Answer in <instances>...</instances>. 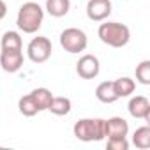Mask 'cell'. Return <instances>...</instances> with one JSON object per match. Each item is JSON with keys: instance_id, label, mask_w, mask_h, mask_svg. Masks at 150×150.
I'll return each mask as SVG.
<instances>
[{"instance_id": "obj_1", "label": "cell", "mask_w": 150, "mask_h": 150, "mask_svg": "<svg viewBox=\"0 0 150 150\" xmlns=\"http://www.w3.org/2000/svg\"><path fill=\"white\" fill-rule=\"evenodd\" d=\"M44 20V11L37 2H25L16 16V25L23 34H35Z\"/></svg>"}, {"instance_id": "obj_2", "label": "cell", "mask_w": 150, "mask_h": 150, "mask_svg": "<svg viewBox=\"0 0 150 150\" xmlns=\"http://www.w3.org/2000/svg\"><path fill=\"white\" fill-rule=\"evenodd\" d=\"M97 35L99 39L111 46V48H124L127 46V42L131 41V30L127 25L118 23V21H106L101 23L97 28Z\"/></svg>"}, {"instance_id": "obj_3", "label": "cell", "mask_w": 150, "mask_h": 150, "mask_svg": "<svg viewBox=\"0 0 150 150\" xmlns=\"http://www.w3.org/2000/svg\"><path fill=\"white\" fill-rule=\"evenodd\" d=\"M72 132L80 141H101L106 138V120L104 118H80L72 127Z\"/></svg>"}, {"instance_id": "obj_4", "label": "cell", "mask_w": 150, "mask_h": 150, "mask_svg": "<svg viewBox=\"0 0 150 150\" xmlns=\"http://www.w3.org/2000/svg\"><path fill=\"white\" fill-rule=\"evenodd\" d=\"M87 44H88V37L81 28L71 27L60 34V46L67 53H81L87 50Z\"/></svg>"}, {"instance_id": "obj_5", "label": "cell", "mask_w": 150, "mask_h": 150, "mask_svg": "<svg viewBox=\"0 0 150 150\" xmlns=\"http://www.w3.org/2000/svg\"><path fill=\"white\" fill-rule=\"evenodd\" d=\"M51 51H53L51 41L44 35L34 37L27 46V55H28L30 62H34V64H44L51 57Z\"/></svg>"}, {"instance_id": "obj_6", "label": "cell", "mask_w": 150, "mask_h": 150, "mask_svg": "<svg viewBox=\"0 0 150 150\" xmlns=\"http://www.w3.org/2000/svg\"><path fill=\"white\" fill-rule=\"evenodd\" d=\"M99 71H101V64H99V58L96 55H83L78 62H76V72L78 76L83 78V80H94L99 76Z\"/></svg>"}, {"instance_id": "obj_7", "label": "cell", "mask_w": 150, "mask_h": 150, "mask_svg": "<svg viewBox=\"0 0 150 150\" xmlns=\"http://www.w3.org/2000/svg\"><path fill=\"white\" fill-rule=\"evenodd\" d=\"M23 51L21 50H2L0 53V65L6 72H18L23 67Z\"/></svg>"}, {"instance_id": "obj_8", "label": "cell", "mask_w": 150, "mask_h": 150, "mask_svg": "<svg viewBox=\"0 0 150 150\" xmlns=\"http://www.w3.org/2000/svg\"><path fill=\"white\" fill-rule=\"evenodd\" d=\"M111 14V2L110 0H88L87 4V16L90 21H104Z\"/></svg>"}, {"instance_id": "obj_9", "label": "cell", "mask_w": 150, "mask_h": 150, "mask_svg": "<svg viewBox=\"0 0 150 150\" xmlns=\"http://www.w3.org/2000/svg\"><path fill=\"white\" fill-rule=\"evenodd\" d=\"M127 110L131 113V117L134 118H141L145 122L150 120V101L145 96H134L129 99Z\"/></svg>"}, {"instance_id": "obj_10", "label": "cell", "mask_w": 150, "mask_h": 150, "mask_svg": "<svg viewBox=\"0 0 150 150\" xmlns=\"http://www.w3.org/2000/svg\"><path fill=\"white\" fill-rule=\"evenodd\" d=\"M129 134V124L122 117H111L106 120V136L108 138H125Z\"/></svg>"}, {"instance_id": "obj_11", "label": "cell", "mask_w": 150, "mask_h": 150, "mask_svg": "<svg viewBox=\"0 0 150 150\" xmlns=\"http://www.w3.org/2000/svg\"><path fill=\"white\" fill-rule=\"evenodd\" d=\"M113 88H115V94H117L118 99L129 97L136 90V81L132 78H129V76H122V78H118V80L113 81Z\"/></svg>"}, {"instance_id": "obj_12", "label": "cell", "mask_w": 150, "mask_h": 150, "mask_svg": "<svg viewBox=\"0 0 150 150\" xmlns=\"http://www.w3.org/2000/svg\"><path fill=\"white\" fill-rule=\"evenodd\" d=\"M96 97H97V101H101L104 104H111V103L118 101V97L115 94V88H113V81L99 83L97 88H96Z\"/></svg>"}, {"instance_id": "obj_13", "label": "cell", "mask_w": 150, "mask_h": 150, "mask_svg": "<svg viewBox=\"0 0 150 150\" xmlns=\"http://www.w3.org/2000/svg\"><path fill=\"white\" fill-rule=\"evenodd\" d=\"M30 97L34 99V103H35V106H37L39 111H46V110L50 108V103H51V99H53V94H51V90L41 87V88L32 90V92H30Z\"/></svg>"}, {"instance_id": "obj_14", "label": "cell", "mask_w": 150, "mask_h": 150, "mask_svg": "<svg viewBox=\"0 0 150 150\" xmlns=\"http://www.w3.org/2000/svg\"><path fill=\"white\" fill-rule=\"evenodd\" d=\"M71 108H72V104H71V99H69V97H64V96L55 97V96H53V99H51L48 110H50L53 115H57V117H65V115L71 113Z\"/></svg>"}, {"instance_id": "obj_15", "label": "cell", "mask_w": 150, "mask_h": 150, "mask_svg": "<svg viewBox=\"0 0 150 150\" xmlns=\"http://www.w3.org/2000/svg\"><path fill=\"white\" fill-rule=\"evenodd\" d=\"M71 9V0H46V11L53 18H62Z\"/></svg>"}, {"instance_id": "obj_16", "label": "cell", "mask_w": 150, "mask_h": 150, "mask_svg": "<svg viewBox=\"0 0 150 150\" xmlns=\"http://www.w3.org/2000/svg\"><path fill=\"white\" fill-rule=\"evenodd\" d=\"M132 143L136 148L139 150H146L150 148V127L148 125H141L134 131L132 134Z\"/></svg>"}, {"instance_id": "obj_17", "label": "cell", "mask_w": 150, "mask_h": 150, "mask_svg": "<svg viewBox=\"0 0 150 150\" xmlns=\"http://www.w3.org/2000/svg\"><path fill=\"white\" fill-rule=\"evenodd\" d=\"M0 46L2 50H23V41L21 35L14 30H9L2 35V41H0Z\"/></svg>"}, {"instance_id": "obj_18", "label": "cell", "mask_w": 150, "mask_h": 150, "mask_svg": "<svg viewBox=\"0 0 150 150\" xmlns=\"http://www.w3.org/2000/svg\"><path fill=\"white\" fill-rule=\"evenodd\" d=\"M18 110H20V113H21L23 117H34V115L39 113V110H37L34 99L30 97V94H28V96H23V97L18 101Z\"/></svg>"}, {"instance_id": "obj_19", "label": "cell", "mask_w": 150, "mask_h": 150, "mask_svg": "<svg viewBox=\"0 0 150 150\" xmlns=\"http://www.w3.org/2000/svg\"><path fill=\"white\" fill-rule=\"evenodd\" d=\"M136 80L141 85H150V60H141L136 65Z\"/></svg>"}, {"instance_id": "obj_20", "label": "cell", "mask_w": 150, "mask_h": 150, "mask_svg": "<svg viewBox=\"0 0 150 150\" xmlns=\"http://www.w3.org/2000/svg\"><path fill=\"white\" fill-rule=\"evenodd\" d=\"M106 148L108 150H127L129 141H127V138H108Z\"/></svg>"}, {"instance_id": "obj_21", "label": "cell", "mask_w": 150, "mask_h": 150, "mask_svg": "<svg viewBox=\"0 0 150 150\" xmlns=\"http://www.w3.org/2000/svg\"><path fill=\"white\" fill-rule=\"evenodd\" d=\"M6 14H7V6H6L4 0H0V20H4Z\"/></svg>"}]
</instances>
